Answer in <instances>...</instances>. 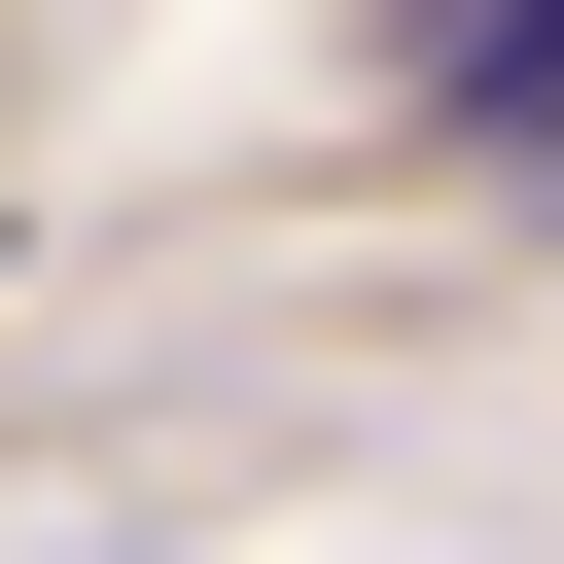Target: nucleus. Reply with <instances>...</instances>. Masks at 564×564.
I'll list each match as a JSON object with an SVG mask.
<instances>
[{"mask_svg": "<svg viewBox=\"0 0 564 564\" xmlns=\"http://www.w3.org/2000/svg\"><path fill=\"white\" fill-rule=\"evenodd\" d=\"M388 106H423V141H529V176H564V0H388Z\"/></svg>", "mask_w": 564, "mask_h": 564, "instance_id": "1", "label": "nucleus"}]
</instances>
